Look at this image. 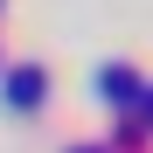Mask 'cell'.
Segmentation results:
<instances>
[{
    "instance_id": "cell-1",
    "label": "cell",
    "mask_w": 153,
    "mask_h": 153,
    "mask_svg": "<svg viewBox=\"0 0 153 153\" xmlns=\"http://www.w3.org/2000/svg\"><path fill=\"white\" fill-rule=\"evenodd\" d=\"M42 97H49V70L42 63H14L7 76H0V105L7 111H35Z\"/></svg>"
},
{
    "instance_id": "cell-2",
    "label": "cell",
    "mask_w": 153,
    "mask_h": 153,
    "mask_svg": "<svg viewBox=\"0 0 153 153\" xmlns=\"http://www.w3.org/2000/svg\"><path fill=\"white\" fill-rule=\"evenodd\" d=\"M97 97H105V105H146V76L132 63H105L97 70Z\"/></svg>"
},
{
    "instance_id": "cell-4",
    "label": "cell",
    "mask_w": 153,
    "mask_h": 153,
    "mask_svg": "<svg viewBox=\"0 0 153 153\" xmlns=\"http://www.w3.org/2000/svg\"><path fill=\"white\" fill-rule=\"evenodd\" d=\"M70 153H111V146H70Z\"/></svg>"
},
{
    "instance_id": "cell-3",
    "label": "cell",
    "mask_w": 153,
    "mask_h": 153,
    "mask_svg": "<svg viewBox=\"0 0 153 153\" xmlns=\"http://www.w3.org/2000/svg\"><path fill=\"white\" fill-rule=\"evenodd\" d=\"M139 125H146V139H153V84H146V105H139Z\"/></svg>"
}]
</instances>
